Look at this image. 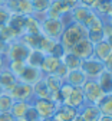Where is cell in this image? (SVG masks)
<instances>
[{"mask_svg":"<svg viewBox=\"0 0 112 121\" xmlns=\"http://www.w3.org/2000/svg\"><path fill=\"white\" fill-rule=\"evenodd\" d=\"M0 121H16V120L10 112H4V114H0Z\"/></svg>","mask_w":112,"mask_h":121,"instance_id":"44","label":"cell"},{"mask_svg":"<svg viewBox=\"0 0 112 121\" xmlns=\"http://www.w3.org/2000/svg\"><path fill=\"white\" fill-rule=\"evenodd\" d=\"M6 2H7V0H0V6H4Z\"/></svg>","mask_w":112,"mask_h":121,"instance_id":"51","label":"cell"},{"mask_svg":"<svg viewBox=\"0 0 112 121\" xmlns=\"http://www.w3.org/2000/svg\"><path fill=\"white\" fill-rule=\"evenodd\" d=\"M104 65H105V69H106V71H109V72L112 73V53H111L105 60H104Z\"/></svg>","mask_w":112,"mask_h":121,"instance_id":"42","label":"cell"},{"mask_svg":"<svg viewBox=\"0 0 112 121\" xmlns=\"http://www.w3.org/2000/svg\"><path fill=\"white\" fill-rule=\"evenodd\" d=\"M42 78H43V73H42V71L39 68H33V66L26 65V68L23 69V72L20 73V77L17 79H19V82H25V84H29V85H33Z\"/></svg>","mask_w":112,"mask_h":121,"instance_id":"12","label":"cell"},{"mask_svg":"<svg viewBox=\"0 0 112 121\" xmlns=\"http://www.w3.org/2000/svg\"><path fill=\"white\" fill-rule=\"evenodd\" d=\"M73 121H85V120H83V117H82L81 114H78V115L73 118Z\"/></svg>","mask_w":112,"mask_h":121,"instance_id":"48","label":"cell"},{"mask_svg":"<svg viewBox=\"0 0 112 121\" xmlns=\"http://www.w3.org/2000/svg\"><path fill=\"white\" fill-rule=\"evenodd\" d=\"M65 53H66V52H65V48H63V46H62V43L58 40V42L55 43V46H53V49H52V52H50L49 55H52V56H55V58H59V59H60Z\"/></svg>","mask_w":112,"mask_h":121,"instance_id":"38","label":"cell"},{"mask_svg":"<svg viewBox=\"0 0 112 121\" xmlns=\"http://www.w3.org/2000/svg\"><path fill=\"white\" fill-rule=\"evenodd\" d=\"M25 19H26V16H23V14L13 13L9 19V22H7V26L16 33L17 39L25 33Z\"/></svg>","mask_w":112,"mask_h":121,"instance_id":"16","label":"cell"},{"mask_svg":"<svg viewBox=\"0 0 112 121\" xmlns=\"http://www.w3.org/2000/svg\"><path fill=\"white\" fill-rule=\"evenodd\" d=\"M60 64H62V60L59 58H55L52 55H46L42 65H40V71H42L43 75H52V73H55L58 71Z\"/></svg>","mask_w":112,"mask_h":121,"instance_id":"15","label":"cell"},{"mask_svg":"<svg viewBox=\"0 0 112 121\" xmlns=\"http://www.w3.org/2000/svg\"><path fill=\"white\" fill-rule=\"evenodd\" d=\"M30 105H32V102H27V101H14L12 105L10 114L13 115V118L16 121H25V115H26L27 110L30 108Z\"/></svg>","mask_w":112,"mask_h":121,"instance_id":"19","label":"cell"},{"mask_svg":"<svg viewBox=\"0 0 112 121\" xmlns=\"http://www.w3.org/2000/svg\"><path fill=\"white\" fill-rule=\"evenodd\" d=\"M65 105H69V107H73L76 110H81L83 105H85V97H83V92L81 86H73L71 94L68 95V98L63 101Z\"/></svg>","mask_w":112,"mask_h":121,"instance_id":"13","label":"cell"},{"mask_svg":"<svg viewBox=\"0 0 112 121\" xmlns=\"http://www.w3.org/2000/svg\"><path fill=\"white\" fill-rule=\"evenodd\" d=\"M3 68H6V59H4V56L0 55V71H2Z\"/></svg>","mask_w":112,"mask_h":121,"instance_id":"46","label":"cell"},{"mask_svg":"<svg viewBox=\"0 0 112 121\" xmlns=\"http://www.w3.org/2000/svg\"><path fill=\"white\" fill-rule=\"evenodd\" d=\"M68 73H69V69H68L65 65H63V64H60V66H59V68H58V71L55 72V75H58V77H59V78H62L63 81L66 79Z\"/></svg>","mask_w":112,"mask_h":121,"instance_id":"39","label":"cell"},{"mask_svg":"<svg viewBox=\"0 0 112 121\" xmlns=\"http://www.w3.org/2000/svg\"><path fill=\"white\" fill-rule=\"evenodd\" d=\"M88 38V30L81 23H72L71 26L65 27L63 33L59 39V42L62 43V46L65 48V52L69 53L71 49L75 46L78 42H81L82 39Z\"/></svg>","mask_w":112,"mask_h":121,"instance_id":"1","label":"cell"},{"mask_svg":"<svg viewBox=\"0 0 112 121\" xmlns=\"http://www.w3.org/2000/svg\"><path fill=\"white\" fill-rule=\"evenodd\" d=\"M81 69L83 72V75L86 77V79H96L99 77V73L105 69V65L102 60L96 59V58H89V59H85L82 60L81 64Z\"/></svg>","mask_w":112,"mask_h":121,"instance_id":"5","label":"cell"},{"mask_svg":"<svg viewBox=\"0 0 112 121\" xmlns=\"http://www.w3.org/2000/svg\"><path fill=\"white\" fill-rule=\"evenodd\" d=\"M50 0H32V6H33V14L39 16V14H45L47 9L50 7Z\"/></svg>","mask_w":112,"mask_h":121,"instance_id":"30","label":"cell"},{"mask_svg":"<svg viewBox=\"0 0 112 121\" xmlns=\"http://www.w3.org/2000/svg\"><path fill=\"white\" fill-rule=\"evenodd\" d=\"M43 79H45V84L47 86V89H49V92L53 94V92H58V91L62 88L63 85V81L62 78H59L58 75L52 73V75H43Z\"/></svg>","mask_w":112,"mask_h":121,"instance_id":"23","label":"cell"},{"mask_svg":"<svg viewBox=\"0 0 112 121\" xmlns=\"http://www.w3.org/2000/svg\"><path fill=\"white\" fill-rule=\"evenodd\" d=\"M10 16H12V13L6 9V6H0V27L7 25Z\"/></svg>","mask_w":112,"mask_h":121,"instance_id":"37","label":"cell"},{"mask_svg":"<svg viewBox=\"0 0 112 121\" xmlns=\"http://www.w3.org/2000/svg\"><path fill=\"white\" fill-rule=\"evenodd\" d=\"M71 53H73L75 56H78L81 60L89 59V58L93 56V43L88 38L82 39L81 42H78L75 46L71 49Z\"/></svg>","mask_w":112,"mask_h":121,"instance_id":"9","label":"cell"},{"mask_svg":"<svg viewBox=\"0 0 112 121\" xmlns=\"http://www.w3.org/2000/svg\"><path fill=\"white\" fill-rule=\"evenodd\" d=\"M78 114H79V110L69 107V105H65V104H60L53 115V118L56 121H73V118Z\"/></svg>","mask_w":112,"mask_h":121,"instance_id":"14","label":"cell"},{"mask_svg":"<svg viewBox=\"0 0 112 121\" xmlns=\"http://www.w3.org/2000/svg\"><path fill=\"white\" fill-rule=\"evenodd\" d=\"M96 2H98V0H79V4H81V6H85V7H89V9L93 10Z\"/></svg>","mask_w":112,"mask_h":121,"instance_id":"40","label":"cell"},{"mask_svg":"<svg viewBox=\"0 0 112 121\" xmlns=\"http://www.w3.org/2000/svg\"><path fill=\"white\" fill-rule=\"evenodd\" d=\"M96 82L104 91V94H112V73L109 71L104 69L96 78Z\"/></svg>","mask_w":112,"mask_h":121,"instance_id":"22","label":"cell"},{"mask_svg":"<svg viewBox=\"0 0 112 121\" xmlns=\"http://www.w3.org/2000/svg\"><path fill=\"white\" fill-rule=\"evenodd\" d=\"M6 49H7V43H6L2 38H0V55H2V56H4Z\"/></svg>","mask_w":112,"mask_h":121,"instance_id":"45","label":"cell"},{"mask_svg":"<svg viewBox=\"0 0 112 121\" xmlns=\"http://www.w3.org/2000/svg\"><path fill=\"white\" fill-rule=\"evenodd\" d=\"M99 121H112V117L111 115H102L99 118Z\"/></svg>","mask_w":112,"mask_h":121,"instance_id":"47","label":"cell"},{"mask_svg":"<svg viewBox=\"0 0 112 121\" xmlns=\"http://www.w3.org/2000/svg\"><path fill=\"white\" fill-rule=\"evenodd\" d=\"M111 53H112V48H111V45H109L105 39L93 45V58L102 60V62H104V60H105Z\"/></svg>","mask_w":112,"mask_h":121,"instance_id":"21","label":"cell"},{"mask_svg":"<svg viewBox=\"0 0 112 121\" xmlns=\"http://www.w3.org/2000/svg\"><path fill=\"white\" fill-rule=\"evenodd\" d=\"M42 121H56V120H55L53 117H50V118H43Z\"/></svg>","mask_w":112,"mask_h":121,"instance_id":"50","label":"cell"},{"mask_svg":"<svg viewBox=\"0 0 112 121\" xmlns=\"http://www.w3.org/2000/svg\"><path fill=\"white\" fill-rule=\"evenodd\" d=\"M93 9H96L101 14H109L112 12V0H98Z\"/></svg>","mask_w":112,"mask_h":121,"instance_id":"35","label":"cell"},{"mask_svg":"<svg viewBox=\"0 0 112 121\" xmlns=\"http://www.w3.org/2000/svg\"><path fill=\"white\" fill-rule=\"evenodd\" d=\"M32 105L35 107V110L37 111V114L40 115V118H50L55 115L58 105L50 101V99H40V98H35L32 101Z\"/></svg>","mask_w":112,"mask_h":121,"instance_id":"7","label":"cell"},{"mask_svg":"<svg viewBox=\"0 0 112 121\" xmlns=\"http://www.w3.org/2000/svg\"><path fill=\"white\" fill-rule=\"evenodd\" d=\"M45 56H46V55H45L42 51H39V49H32V51L29 52V56L26 58V65L40 69V65H42V62H43Z\"/></svg>","mask_w":112,"mask_h":121,"instance_id":"24","label":"cell"},{"mask_svg":"<svg viewBox=\"0 0 112 121\" xmlns=\"http://www.w3.org/2000/svg\"><path fill=\"white\" fill-rule=\"evenodd\" d=\"M42 25V35L59 40L63 30H65V22L62 19H43L40 20Z\"/></svg>","mask_w":112,"mask_h":121,"instance_id":"3","label":"cell"},{"mask_svg":"<svg viewBox=\"0 0 112 121\" xmlns=\"http://www.w3.org/2000/svg\"><path fill=\"white\" fill-rule=\"evenodd\" d=\"M71 9L60 0H53L50 3V7L45 13V19H62L63 14L69 13Z\"/></svg>","mask_w":112,"mask_h":121,"instance_id":"11","label":"cell"},{"mask_svg":"<svg viewBox=\"0 0 112 121\" xmlns=\"http://www.w3.org/2000/svg\"><path fill=\"white\" fill-rule=\"evenodd\" d=\"M0 38H2L7 45L9 43H12V42H14L16 39H17V36H16V33L13 32V30L6 25V26H2L0 27Z\"/></svg>","mask_w":112,"mask_h":121,"instance_id":"34","label":"cell"},{"mask_svg":"<svg viewBox=\"0 0 112 121\" xmlns=\"http://www.w3.org/2000/svg\"><path fill=\"white\" fill-rule=\"evenodd\" d=\"M56 42H58V40L50 39V38H47V36L42 35L40 45H39V51H42L45 55H49V53L52 52V49H53V46H55V43H56Z\"/></svg>","mask_w":112,"mask_h":121,"instance_id":"33","label":"cell"},{"mask_svg":"<svg viewBox=\"0 0 112 121\" xmlns=\"http://www.w3.org/2000/svg\"><path fill=\"white\" fill-rule=\"evenodd\" d=\"M29 52H30V49L26 46V45L22 40L16 39L14 42L7 45L4 59H6V62L7 60H25L26 62V58L29 56Z\"/></svg>","mask_w":112,"mask_h":121,"instance_id":"4","label":"cell"},{"mask_svg":"<svg viewBox=\"0 0 112 121\" xmlns=\"http://www.w3.org/2000/svg\"><path fill=\"white\" fill-rule=\"evenodd\" d=\"M102 29H104V22L96 16L88 26H86V30H88V39L95 45L101 40H104V35H102Z\"/></svg>","mask_w":112,"mask_h":121,"instance_id":"10","label":"cell"},{"mask_svg":"<svg viewBox=\"0 0 112 121\" xmlns=\"http://www.w3.org/2000/svg\"><path fill=\"white\" fill-rule=\"evenodd\" d=\"M33 86V97L35 98H40V99H50V92L47 89L46 84H45V79H39L36 84L32 85Z\"/></svg>","mask_w":112,"mask_h":121,"instance_id":"25","label":"cell"},{"mask_svg":"<svg viewBox=\"0 0 112 121\" xmlns=\"http://www.w3.org/2000/svg\"><path fill=\"white\" fill-rule=\"evenodd\" d=\"M96 105L101 110L102 115H111L112 117V94H105L104 98Z\"/></svg>","mask_w":112,"mask_h":121,"instance_id":"29","label":"cell"},{"mask_svg":"<svg viewBox=\"0 0 112 121\" xmlns=\"http://www.w3.org/2000/svg\"><path fill=\"white\" fill-rule=\"evenodd\" d=\"M9 94L12 95V98L14 101L32 102L35 99V97H33V86L29 85V84H25V82H17L9 91Z\"/></svg>","mask_w":112,"mask_h":121,"instance_id":"6","label":"cell"},{"mask_svg":"<svg viewBox=\"0 0 112 121\" xmlns=\"http://www.w3.org/2000/svg\"><path fill=\"white\" fill-rule=\"evenodd\" d=\"M102 35H104V39H106L108 36H111V35H112V23H106V25H104Z\"/></svg>","mask_w":112,"mask_h":121,"instance_id":"41","label":"cell"},{"mask_svg":"<svg viewBox=\"0 0 112 121\" xmlns=\"http://www.w3.org/2000/svg\"><path fill=\"white\" fill-rule=\"evenodd\" d=\"M13 102H14V99L12 98V95L9 92H3L0 95V114L10 112Z\"/></svg>","mask_w":112,"mask_h":121,"instance_id":"32","label":"cell"},{"mask_svg":"<svg viewBox=\"0 0 112 121\" xmlns=\"http://www.w3.org/2000/svg\"><path fill=\"white\" fill-rule=\"evenodd\" d=\"M60 2H63L71 10H72L73 7H76V6H79V0H60Z\"/></svg>","mask_w":112,"mask_h":121,"instance_id":"43","label":"cell"},{"mask_svg":"<svg viewBox=\"0 0 112 121\" xmlns=\"http://www.w3.org/2000/svg\"><path fill=\"white\" fill-rule=\"evenodd\" d=\"M60 60H62V64L65 65L69 71H75V69H79L81 68V64H82V60L79 59L78 56H75L73 53H65L62 58H60Z\"/></svg>","mask_w":112,"mask_h":121,"instance_id":"27","label":"cell"},{"mask_svg":"<svg viewBox=\"0 0 112 121\" xmlns=\"http://www.w3.org/2000/svg\"><path fill=\"white\" fill-rule=\"evenodd\" d=\"M79 114L83 117L85 121H99V118L102 117L101 110L98 108V105H95V104H85L83 107L79 110Z\"/></svg>","mask_w":112,"mask_h":121,"instance_id":"18","label":"cell"},{"mask_svg":"<svg viewBox=\"0 0 112 121\" xmlns=\"http://www.w3.org/2000/svg\"><path fill=\"white\" fill-rule=\"evenodd\" d=\"M86 81V77L83 75V72L81 69H75V71H69L68 77L65 79V82H68L72 86H82V84Z\"/></svg>","mask_w":112,"mask_h":121,"instance_id":"26","label":"cell"},{"mask_svg":"<svg viewBox=\"0 0 112 121\" xmlns=\"http://www.w3.org/2000/svg\"><path fill=\"white\" fill-rule=\"evenodd\" d=\"M50 2H53V0H50Z\"/></svg>","mask_w":112,"mask_h":121,"instance_id":"52","label":"cell"},{"mask_svg":"<svg viewBox=\"0 0 112 121\" xmlns=\"http://www.w3.org/2000/svg\"><path fill=\"white\" fill-rule=\"evenodd\" d=\"M19 82L17 77L16 75H13L7 68H3L2 71H0V86L3 88L4 92H9V91Z\"/></svg>","mask_w":112,"mask_h":121,"instance_id":"17","label":"cell"},{"mask_svg":"<svg viewBox=\"0 0 112 121\" xmlns=\"http://www.w3.org/2000/svg\"><path fill=\"white\" fill-rule=\"evenodd\" d=\"M82 92L85 97V104H95L96 105L102 98H104V91L101 89V86L98 85L96 79H86L82 86Z\"/></svg>","mask_w":112,"mask_h":121,"instance_id":"2","label":"cell"},{"mask_svg":"<svg viewBox=\"0 0 112 121\" xmlns=\"http://www.w3.org/2000/svg\"><path fill=\"white\" fill-rule=\"evenodd\" d=\"M105 40H106V42H108V43L111 45V48H112V35H111V36H108V38H106Z\"/></svg>","mask_w":112,"mask_h":121,"instance_id":"49","label":"cell"},{"mask_svg":"<svg viewBox=\"0 0 112 121\" xmlns=\"http://www.w3.org/2000/svg\"><path fill=\"white\" fill-rule=\"evenodd\" d=\"M40 39H42V35H22L19 38V40H22L30 51L32 49H39Z\"/></svg>","mask_w":112,"mask_h":121,"instance_id":"28","label":"cell"},{"mask_svg":"<svg viewBox=\"0 0 112 121\" xmlns=\"http://www.w3.org/2000/svg\"><path fill=\"white\" fill-rule=\"evenodd\" d=\"M25 121H42L40 115L37 114V111L35 110L33 105H30V108L27 110V112L25 115Z\"/></svg>","mask_w":112,"mask_h":121,"instance_id":"36","label":"cell"},{"mask_svg":"<svg viewBox=\"0 0 112 121\" xmlns=\"http://www.w3.org/2000/svg\"><path fill=\"white\" fill-rule=\"evenodd\" d=\"M23 35H42L40 20L35 14L26 16V19H25V33Z\"/></svg>","mask_w":112,"mask_h":121,"instance_id":"20","label":"cell"},{"mask_svg":"<svg viewBox=\"0 0 112 121\" xmlns=\"http://www.w3.org/2000/svg\"><path fill=\"white\" fill-rule=\"evenodd\" d=\"M6 68L16 77H20V73L23 72V69L26 68V62L25 60H7L6 62Z\"/></svg>","mask_w":112,"mask_h":121,"instance_id":"31","label":"cell"},{"mask_svg":"<svg viewBox=\"0 0 112 121\" xmlns=\"http://www.w3.org/2000/svg\"><path fill=\"white\" fill-rule=\"evenodd\" d=\"M72 16H73V20H75V23H81V25H83L85 27L98 16L96 13H95L92 9H89V7H85V6H76V7H73L72 10Z\"/></svg>","mask_w":112,"mask_h":121,"instance_id":"8","label":"cell"}]
</instances>
